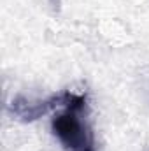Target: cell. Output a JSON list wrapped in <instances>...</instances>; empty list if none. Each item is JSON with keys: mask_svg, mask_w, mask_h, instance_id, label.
I'll return each instance as SVG.
<instances>
[{"mask_svg": "<svg viewBox=\"0 0 149 151\" xmlns=\"http://www.w3.org/2000/svg\"><path fill=\"white\" fill-rule=\"evenodd\" d=\"M51 127L65 151H97L93 127L88 119L86 95L77 93L69 106L54 114Z\"/></svg>", "mask_w": 149, "mask_h": 151, "instance_id": "6da1fadb", "label": "cell"}, {"mask_svg": "<svg viewBox=\"0 0 149 151\" xmlns=\"http://www.w3.org/2000/svg\"><path fill=\"white\" fill-rule=\"evenodd\" d=\"M75 97H77V93H72V91H60V93H54V95L44 99V100H30V99L19 95L9 104V111L19 121L32 123L54 109H62V107L69 106Z\"/></svg>", "mask_w": 149, "mask_h": 151, "instance_id": "7a4b0ae2", "label": "cell"}]
</instances>
